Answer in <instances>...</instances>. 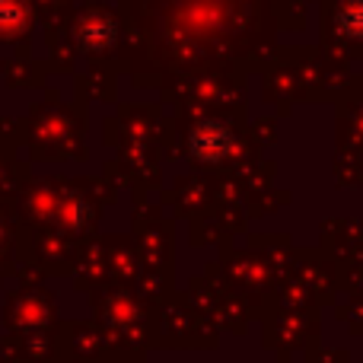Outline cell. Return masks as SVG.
<instances>
[{"instance_id": "obj_1", "label": "cell", "mask_w": 363, "mask_h": 363, "mask_svg": "<svg viewBox=\"0 0 363 363\" xmlns=\"http://www.w3.org/2000/svg\"><path fill=\"white\" fill-rule=\"evenodd\" d=\"M233 150V134L230 128L217 125V121H204L191 131L188 138V153H191L198 163H220L226 160Z\"/></svg>"}, {"instance_id": "obj_3", "label": "cell", "mask_w": 363, "mask_h": 363, "mask_svg": "<svg viewBox=\"0 0 363 363\" xmlns=\"http://www.w3.org/2000/svg\"><path fill=\"white\" fill-rule=\"evenodd\" d=\"M23 23V6L16 0H0V29H13Z\"/></svg>"}, {"instance_id": "obj_2", "label": "cell", "mask_w": 363, "mask_h": 363, "mask_svg": "<svg viewBox=\"0 0 363 363\" xmlns=\"http://www.w3.org/2000/svg\"><path fill=\"white\" fill-rule=\"evenodd\" d=\"M341 26H345L351 35H363V0H354V4L341 13Z\"/></svg>"}]
</instances>
